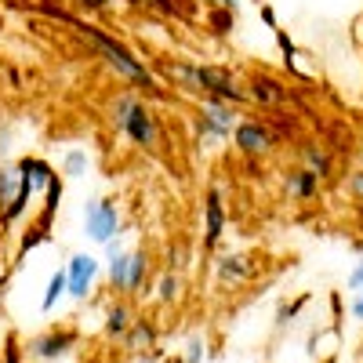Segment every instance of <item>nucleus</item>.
Listing matches in <instances>:
<instances>
[{
    "label": "nucleus",
    "instance_id": "473e14b6",
    "mask_svg": "<svg viewBox=\"0 0 363 363\" xmlns=\"http://www.w3.org/2000/svg\"><path fill=\"white\" fill-rule=\"evenodd\" d=\"M135 4H145V8H153V0H135Z\"/></svg>",
    "mask_w": 363,
    "mask_h": 363
},
{
    "label": "nucleus",
    "instance_id": "6ab92c4d",
    "mask_svg": "<svg viewBox=\"0 0 363 363\" xmlns=\"http://www.w3.org/2000/svg\"><path fill=\"white\" fill-rule=\"evenodd\" d=\"M182 291H186V280H182L178 272H164V277L153 284V301L157 306H174V301L182 298Z\"/></svg>",
    "mask_w": 363,
    "mask_h": 363
},
{
    "label": "nucleus",
    "instance_id": "412c9836",
    "mask_svg": "<svg viewBox=\"0 0 363 363\" xmlns=\"http://www.w3.org/2000/svg\"><path fill=\"white\" fill-rule=\"evenodd\" d=\"M164 73H167L171 84H178L182 91H196V62H167Z\"/></svg>",
    "mask_w": 363,
    "mask_h": 363
},
{
    "label": "nucleus",
    "instance_id": "a878e982",
    "mask_svg": "<svg viewBox=\"0 0 363 363\" xmlns=\"http://www.w3.org/2000/svg\"><path fill=\"white\" fill-rule=\"evenodd\" d=\"M349 291L356 294V291H363V258L349 269Z\"/></svg>",
    "mask_w": 363,
    "mask_h": 363
},
{
    "label": "nucleus",
    "instance_id": "0eeeda50",
    "mask_svg": "<svg viewBox=\"0 0 363 363\" xmlns=\"http://www.w3.org/2000/svg\"><path fill=\"white\" fill-rule=\"evenodd\" d=\"M62 269H66V298L87 301L95 284H99V277H102V262L87 251H77V255H69V262Z\"/></svg>",
    "mask_w": 363,
    "mask_h": 363
},
{
    "label": "nucleus",
    "instance_id": "dca6fc26",
    "mask_svg": "<svg viewBox=\"0 0 363 363\" xmlns=\"http://www.w3.org/2000/svg\"><path fill=\"white\" fill-rule=\"evenodd\" d=\"M320 174L316 171H309V167H301V171H291L287 174V193L291 196H298V200H313L316 193H320Z\"/></svg>",
    "mask_w": 363,
    "mask_h": 363
},
{
    "label": "nucleus",
    "instance_id": "f03ea898",
    "mask_svg": "<svg viewBox=\"0 0 363 363\" xmlns=\"http://www.w3.org/2000/svg\"><path fill=\"white\" fill-rule=\"evenodd\" d=\"M73 26H80V22H73ZM80 33L95 44V51L109 62V69L116 73V77H124V80H131V84H138V87H145V91H157V80H153V73H149V66L142 62L138 55H131L120 40H113L106 29H99V26H80ZM160 95V91H157Z\"/></svg>",
    "mask_w": 363,
    "mask_h": 363
},
{
    "label": "nucleus",
    "instance_id": "5701e85b",
    "mask_svg": "<svg viewBox=\"0 0 363 363\" xmlns=\"http://www.w3.org/2000/svg\"><path fill=\"white\" fill-rule=\"evenodd\" d=\"M186 363H203V356H207V338L203 335H193V338H186V349L178 352Z\"/></svg>",
    "mask_w": 363,
    "mask_h": 363
},
{
    "label": "nucleus",
    "instance_id": "c756f323",
    "mask_svg": "<svg viewBox=\"0 0 363 363\" xmlns=\"http://www.w3.org/2000/svg\"><path fill=\"white\" fill-rule=\"evenodd\" d=\"M84 8H91V11H102V8H109V0H80Z\"/></svg>",
    "mask_w": 363,
    "mask_h": 363
},
{
    "label": "nucleus",
    "instance_id": "1a4fd4ad",
    "mask_svg": "<svg viewBox=\"0 0 363 363\" xmlns=\"http://www.w3.org/2000/svg\"><path fill=\"white\" fill-rule=\"evenodd\" d=\"M225 189L222 186H211L203 193V251H215L225 236Z\"/></svg>",
    "mask_w": 363,
    "mask_h": 363
},
{
    "label": "nucleus",
    "instance_id": "cd10ccee",
    "mask_svg": "<svg viewBox=\"0 0 363 363\" xmlns=\"http://www.w3.org/2000/svg\"><path fill=\"white\" fill-rule=\"evenodd\" d=\"M349 316L363 323V291H356V294H352V301H349Z\"/></svg>",
    "mask_w": 363,
    "mask_h": 363
},
{
    "label": "nucleus",
    "instance_id": "c85d7f7f",
    "mask_svg": "<svg viewBox=\"0 0 363 363\" xmlns=\"http://www.w3.org/2000/svg\"><path fill=\"white\" fill-rule=\"evenodd\" d=\"M262 18H265V26H269V29H277V11H272V8L265 4V0H262Z\"/></svg>",
    "mask_w": 363,
    "mask_h": 363
},
{
    "label": "nucleus",
    "instance_id": "9b49d317",
    "mask_svg": "<svg viewBox=\"0 0 363 363\" xmlns=\"http://www.w3.org/2000/svg\"><path fill=\"white\" fill-rule=\"evenodd\" d=\"M18 171H22V182H26V189L33 193V196H40V193H48L55 182H58V174H55V167L44 160V157H22L18 160Z\"/></svg>",
    "mask_w": 363,
    "mask_h": 363
},
{
    "label": "nucleus",
    "instance_id": "ddd939ff",
    "mask_svg": "<svg viewBox=\"0 0 363 363\" xmlns=\"http://www.w3.org/2000/svg\"><path fill=\"white\" fill-rule=\"evenodd\" d=\"M251 262H247V255H222L218 262H215V277H218V284H247L251 280Z\"/></svg>",
    "mask_w": 363,
    "mask_h": 363
},
{
    "label": "nucleus",
    "instance_id": "39448f33",
    "mask_svg": "<svg viewBox=\"0 0 363 363\" xmlns=\"http://www.w3.org/2000/svg\"><path fill=\"white\" fill-rule=\"evenodd\" d=\"M236 124H240L236 106H229L222 99H211V95H200V145L203 149H215V142H225Z\"/></svg>",
    "mask_w": 363,
    "mask_h": 363
},
{
    "label": "nucleus",
    "instance_id": "4be33fe9",
    "mask_svg": "<svg viewBox=\"0 0 363 363\" xmlns=\"http://www.w3.org/2000/svg\"><path fill=\"white\" fill-rule=\"evenodd\" d=\"M301 153H306V160H309V171H316L320 178H330V171H335V160H330V153H327L323 145H306Z\"/></svg>",
    "mask_w": 363,
    "mask_h": 363
},
{
    "label": "nucleus",
    "instance_id": "7c9ffc66",
    "mask_svg": "<svg viewBox=\"0 0 363 363\" xmlns=\"http://www.w3.org/2000/svg\"><path fill=\"white\" fill-rule=\"evenodd\" d=\"M215 4H218V8H229V11H236L240 4H244V0H215Z\"/></svg>",
    "mask_w": 363,
    "mask_h": 363
},
{
    "label": "nucleus",
    "instance_id": "f8f14e48",
    "mask_svg": "<svg viewBox=\"0 0 363 363\" xmlns=\"http://www.w3.org/2000/svg\"><path fill=\"white\" fill-rule=\"evenodd\" d=\"M131 323H135V313H131L128 301H109L106 313H102V335H106L109 342H124L128 330H131Z\"/></svg>",
    "mask_w": 363,
    "mask_h": 363
},
{
    "label": "nucleus",
    "instance_id": "aec40b11",
    "mask_svg": "<svg viewBox=\"0 0 363 363\" xmlns=\"http://www.w3.org/2000/svg\"><path fill=\"white\" fill-rule=\"evenodd\" d=\"M87 171H91V153L87 149H80V145L66 149L62 153V174L66 178H87Z\"/></svg>",
    "mask_w": 363,
    "mask_h": 363
},
{
    "label": "nucleus",
    "instance_id": "4468645a",
    "mask_svg": "<svg viewBox=\"0 0 363 363\" xmlns=\"http://www.w3.org/2000/svg\"><path fill=\"white\" fill-rule=\"evenodd\" d=\"M149 272H153L149 251L131 247V255H128V291H124V294H142V287H145V280H149Z\"/></svg>",
    "mask_w": 363,
    "mask_h": 363
},
{
    "label": "nucleus",
    "instance_id": "393cba45",
    "mask_svg": "<svg viewBox=\"0 0 363 363\" xmlns=\"http://www.w3.org/2000/svg\"><path fill=\"white\" fill-rule=\"evenodd\" d=\"M349 196L356 200V203H363V171H356V174H349Z\"/></svg>",
    "mask_w": 363,
    "mask_h": 363
},
{
    "label": "nucleus",
    "instance_id": "b1692460",
    "mask_svg": "<svg viewBox=\"0 0 363 363\" xmlns=\"http://www.w3.org/2000/svg\"><path fill=\"white\" fill-rule=\"evenodd\" d=\"M233 18H236V11H229V8H218L215 15H211V22L218 26L215 33H229V26H233Z\"/></svg>",
    "mask_w": 363,
    "mask_h": 363
},
{
    "label": "nucleus",
    "instance_id": "a211bd4d",
    "mask_svg": "<svg viewBox=\"0 0 363 363\" xmlns=\"http://www.w3.org/2000/svg\"><path fill=\"white\" fill-rule=\"evenodd\" d=\"M66 301V269H55L51 277H48V287H44V294H40V313L48 316V313H55L58 306Z\"/></svg>",
    "mask_w": 363,
    "mask_h": 363
},
{
    "label": "nucleus",
    "instance_id": "6e6552de",
    "mask_svg": "<svg viewBox=\"0 0 363 363\" xmlns=\"http://www.w3.org/2000/svg\"><path fill=\"white\" fill-rule=\"evenodd\" d=\"M196 91L211 99H222L229 106H244L247 102V91L236 84V77L225 66H196Z\"/></svg>",
    "mask_w": 363,
    "mask_h": 363
},
{
    "label": "nucleus",
    "instance_id": "f257e3e1",
    "mask_svg": "<svg viewBox=\"0 0 363 363\" xmlns=\"http://www.w3.org/2000/svg\"><path fill=\"white\" fill-rule=\"evenodd\" d=\"M109 113H113L116 131L128 135L138 149H157L160 145V120L138 95H128V91H124V95H116Z\"/></svg>",
    "mask_w": 363,
    "mask_h": 363
},
{
    "label": "nucleus",
    "instance_id": "f3484780",
    "mask_svg": "<svg viewBox=\"0 0 363 363\" xmlns=\"http://www.w3.org/2000/svg\"><path fill=\"white\" fill-rule=\"evenodd\" d=\"M124 349H131V352L157 349V327H153V320H138V316H135L128 338H124Z\"/></svg>",
    "mask_w": 363,
    "mask_h": 363
},
{
    "label": "nucleus",
    "instance_id": "20e7f679",
    "mask_svg": "<svg viewBox=\"0 0 363 363\" xmlns=\"http://www.w3.org/2000/svg\"><path fill=\"white\" fill-rule=\"evenodd\" d=\"M77 345H80L77 330H69V327H48V330H40V335L29 338L22 352H26V359H33V363H69Z\"/></svg>",
    "mask_w": 363,
    "mask_h": 363
},
{
    "label": "nucleus",
    "instance_id": "7ed1b4c3",
    "mask_svg": "<svg viewBox=\"0 0 363 363\" xmlns=\"http://www.w3.org/2000/svg\"><path fill=\"white\" fill-rule=\"evenodd\" d=\"M80 229H84V240L95 247H106L109 240L124 236V215L120 207L106 196H91L84 200V211H80Z\"/></svg>",
    "mask_w": 363,
    "mask_h": 363
},
{
    "label": "nucleus",
    "instance_id": "bb28decb",
    "mask_svg": "<svg viewBox=\"0 0 363 363\" xmlns=\"http://www.w3.org/2000/svg\"><path fill=\"white\" fill-rule=\"evenodd\" d=\"M131 363H164V356L157 349H145V352H131Z\"/></svg>",
    "mask_w": 363,
    "mask_h": 363
},
{
    "label": "nucleus",
    "instance_id": "9d476101",
    "mask_svg": "<svg viewBox=\"0 0 363 363\" xmlns=\"http://www.w3.org/2000/svg\"><path fill=\"white\" fill-rule=\"evenodd\" d=\"M229 138L244 157H265V153H272V145H277V138H272V131L262 120H240Z\"/></svg>",
    "mask_w": 363,
    "mask_h": 363
},
{
    "label": "nucleus",
    "instance_id": "2eb2a0df",
    "mask_svg": "<svg viewBox=\"0 0 363 363\" xmlns=\"http://www.w3.org/2000/svg\"><path fill=\"white\" fill-rule=\"evenodd\" d=\"M247 91V102H258V106H280L287 99V87H280L277 80H269V77H255Z\"/></svg>",
    "mask_w": 363,
    "mask_h": 363
},
{
    "label": "nucleus",
    "instance_id": "2f4dec72",
    "mask_svg": "<svg viewBox=\"0 0 363 363\" xmlns=\"http://www.w3.org/2000/svg\"><path fill=\"white\" fill-rule=\"evenodd\" d=\"M164 363H186V359H182V356H164Z\"/></svg>",
    "mask_w": 363,
    "mask_h": 363
},
{
    "label": "nucleus",
    "instance_id": "423d86ee",
    "mask_svg": "<svg viewBox=\"0 0 363 363\" xmlns=\"http://www.w3.org/2000/svg\"><path fill=\"white\" fill-rule=\"evenodd\" d=\"M29 200H33V193L26 189L18 164H0V218L18 222L29 211Z\"/></svg>",
    "mask_w": 363,
    "mask_h": 363
}]
</instances>
